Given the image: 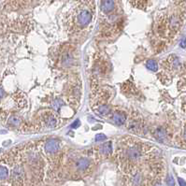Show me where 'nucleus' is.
Instances as JSON below:
<instances>
[{"label": "nucleus", "instance_id": "obj_18", "mask_svg": "<svg viewBox=\"0 0 186 186\" xmlns=\"http://www.w3.org/2000/svg\"><path fill=\"white\" fill-rule=\"evenodd\" d=\"M80 125H81L80 121H79V120H76V121H75V122H74V123H73V124H72L71 125H70V127H71V128H74V129H75V128H78V127L80 126Z\"/></svg>", "mask_w": 186, "mask_h": 186}, {"label": "nucleus", "instance_id": "obj_22", "mask_svg": "<svg viewBox=\"0 0 186 186\" xmlns=\"http://www.w3.org/2000/svg\"><path fill=\"white\" fill-rule=\"evenodd\" d=\"M183 137H184V139L186 140V126H185V128H184V133H183Z\"/></svg>", "mask_w": 186, "mask_h": 186}, {"label": "nucleus", "instance_id": "obj_2", "mask_svg": "<svg viewBox=\"0 0 186 186\" xmlns=\"http://www.w3.org/2000/svg\"><path fill=\"white\" fill-rule=\"evenodd\" d=\"M91 20H92V14L86 10L80 11L77 15V22L81 26H86L87 25H89Z\"/></svg>", "mask_w": 186, "mask_h": 186}, {"label": "nucleus", "instance_id": "obj_5", "mask_svg": "<svg viewBox=\"0 0 186 186\" xmlns=\"http://www.w3.org/2000/svg\"><path fill=\"white\" fill-rule=\"evenodd\" d=\"M90 165H91V161L88 158L82 157V158H80L79 160H77V162H76V168L79 171H85L86 169L89 168Z\"/></svg>", "mask_w": 186, "mask_h": 186}, {"label": "nucleus", "instance_id": "obj_7", "mask_svg": "<svg viewBox=\"0 0 186 186\" xmlns=\"http://www.w3.org/2000/svg\"><path fill=\"white\" fill-rule=\"evenodd\" d=\"M114 9V1L113 0H103L101 3V10L104 13H109Z\"/></svg>", "mask_w": 186, "mask_h": 186}, {"label": "nucleus", "instance_id": "obj_15", "mask_svg": "<svg viewBox=\"0 0 186 186\" xmlns=\"http://www.w3.org/2000/svg\"><path fill=\"white\" fill-rule=\"evenodd\" d=\"M62 106H63V102H62L61 99H55V100L53 102V109H56V110H58Z\"/></svg>", "mask_w": 186, "mask_h": 186}, {"label": "nucleus", "instance_id": "obj_19", "mask_svg": "<svg viewBox=\"0 0 186 186\" xmlns=\"http://www.w3.org/2000/svg\"><path fill=\"white\" fill-rule=\"evenodd\" d=\"M178 181H179V183H180V186H186V181H185L183 179L179 178V179H178Z\"/></svg>", "mask_w": 186, "mask_h": 186}, {"label": "nucleus", "instance_id": "obj_10", "mask_svg": "<svg viewBox=\"0 0 186 186\" xmlns=\"http://www.w3.org/2000/svg\"><path fill=\"white\" fill-rule=\"evenodd\" d=\"M100 151L103 154L105 155H109L112 152V147H111V142H107L105 144H103L100 148Z\"/></svg>", "mask_w": 186, "mask_h": 186}, {"label": "nucleus", "instance_id": "obj_12", "mask_svg": "<svg viewBox=\"0 0 186 186\" xmlns=\"http://www.w3.org/2000/svg\"><path fill=\"white\" fill-rule=\"evenodd\" d=\"M8 177H9V169L6 167L0 165V181L7 180Z\"/></svg>", "mask_w": 186, "mask_h": 186}, {"label": "nucleus", "instance_id": "obj_8", "mask_svg": "<svg viewBox=\"0 0 186 186\" xmlns=\"http://www.w3.org/2000/svg\"><path fill=\"white\" fill-rule=\"evenodd\" d=\"M155 138L159 141H165L167 139V131L163 128V127H159L155 130V132L153 133Z\"/></svg>", "mask_w": 186, "mask_h": 186}, {"label": "nucleus", "instance_id": "obj_3", "mask_svg": "<svg viewBox=\"0 0 186 186\" xmlns=\"http://www.w3.org/2000/svg\"><path fill=\"white\" fill-rule=\"evenodd\" d=\"M60 149V142L56 139H49L48 141H46L45 145H44V150L47 153L53 154L55 153L58 150Z\"/></svg>", "mask_w": 186, "mask_h": 186}, {"label": "nucleus", "instance_id": "obj_13", "mask_svg": "<svg viewBox=\"0 0 186 186\" xmlns=\"http://www.w3.org/2000/svg\"><path fill=\"white\" fill-rule=\"evenodd\" d=\"M97 112L98 114L102 115V116H106V115H108L110 112V109L108 106H106V105H101V106H99L97 108Z\"/></svg>", "mask_w": 186, "mask_h": 186}, {"label": "nucleus", "instance_id": "obj_17", "mask_svg": "<svg viewBox=\"0 0 186 186\" xmlns=\"http://www.w3.org/2000/svg\"><path fill=\"white\" fill-rule=\"evenodd\" d=\"M105 139H107V137L104 134H98L96 137V140L97 141H103V140H105Z\"/></svg>", "mask_w": 186, "mask_h": 186}, {"label": "nucleus", "instance_id": "obj_4", "mask_svg": "<svg viewBox=\"0 0 186 186\" xmlns=\"http://www.w3.org/2000/svg\"><path fill=\"white\" fill-rule=\"evenodd\" d=\"M42 119H43L44 125L47 126V127H49V128H53V127H55V126L57 125V124H58L56 117H55L53 114H52V113H50V112L46 113V115H44V117H43Z\"/></svg>", "mask_w": 186, "mask_h": 186}, {"label": "nucleus", "instance_id": "obj_6", "mask_svg": "<svg viewBox=\"0 0 186 186\" xmlns=\"http://www.w3.org/2000/svg\"><path fill=\"white\" fill-rule=\"evenodd\" d=\"M113 121L116 125H122L125 123L126 121V116L124 112L122 111H115L113 113Z\"/></svg>", "mask_w": 186, "mask_h": 186}, {"label": "nucleus", "instance_id": "obj_11", "mask_svg": "<svg viewBox=\"0 0 186 186\" xmlns=\"http://www.w3.org/2000/svg\"><path fill=\"white\" fill-rule=\"evenodd\" d=\"M146 66H147L148 69H150L151 71L155 72V71L158 70V64L154 60H148L147 63H146Z\"/></svg>", "mask_w": 186, "mask_h": 186}, {"label": "nucleus", "instance_id": "obj_9", "mask_svg": "<svg viewBox=\"0 0 186 186\" xmlns=\"http://www.w3.org/2000/svg\"><path fill=\"white\" fill-rule=\"evenodd\" d=\"M22 119L17 115H11L8 119V125L10 126H19L22 125Z\"/></svg>", "mask_w": 186, "mask_h": 186}, {"label": "nucleus", "instance_id": "obj_16", "mask_svg": "<svg viewBox=\"0 0 186 186\" xmlns=\"http://www.w3.org/2000/svg\"><path fill=\"white\" fill-rule=\"evenodd\" d=\"M167 184L168 186H174L175 185V181H174V179L171 175H169L167 179Z\"/></svg>", "mask_w": 186, "mask_h": 186}, {"label": "nucleus", "instance_id": "obj_20", "mask_svg": "<svg viewBox=\"0 0 186 186\" xmlns=\"http://www.w3.org/2000/svg\"><path fill=\"white\" fill-rule=\"evenodd\" d=\"M180 47L181 48H186V38H183L181 41H180Z\"/></svg>", "mask_w": 186, "mask_h": 186}, {"label": "nucleus", "instance_id": "obj_21", "mask_svg": "<svg viewBox=\"0 0 186 186\" xmlns=\"http://www.w3.org/2000/svg\"><path fill=\"white\" fill-rule=\"evenodd\" d=\"M3 97H4V91L1 87H0V100L3 98Z\"/></svg>", "mask_w": 186, "mask_h": 186}, {"label": "nucleus", "instance_id": "obj_1", "mask_svg": "<svg viewBox=\"0 0 186 186\" xmlns=\"http://www.w3.org/2000/svg\"><path fill=\"white\" fill-rule=\"evenodd\" d=\"M125 155L126 157L131 160V161H136L137 160L139 157L142 155V150H141V147L138 146V145H132L130 146L126 152H125Z\"/></svg>", "mask_w": 186, "mask_h": 186}, {"label": "nucleus", "instance_id": "obj_14", "mask_svg": "<svg viewBox=\"0 0 186 186\" xmlns=\"http://www.w3.org/2000/svg\"><path fill=\"white\" fill-rule=\"evenodd\" d=\"M180 26V19L177 16H172L170 18V27L173 29L178 28Z\"/></svg>", "mask_w": 186, "mask_h": 186}]
</instances>
